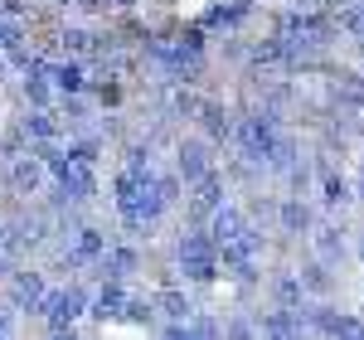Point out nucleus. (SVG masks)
<instances>
[{
  "label": "nucleus",
  "mask_w": 364,
  "mask_h": 340,
  "mask_svg": "<svg viewBox=\"0 0 364 340\" xmlns=\"http://www.w3.org/2000/svg\"><path fill=\"white\" fill-rule=\"evenodd\" d=\"M112 209H117V224H122V233L127 238H156L161 233V224H166L170 209L166 195H161V185H156V170H136V166H117L112 175Z\"/></svg>",
  "instance_id": "nucleus-1"
},
{
  "label": "nucleus",
  "mask_w": 364,
  "mask_h": 340,
  "mask_svg": "<svg viewBox=\"0 0 364 340\" xmlns=\"http://www.w3.org/2000/svg\"><path fill=\"white\" fill-rule=\"evenodd\" d=\"M175 272H180V282L185 287H214L224 277V267H219V243H214V233L204 224H185L175 233Z\"/></svg>",
  "instance_id": "nucleus-2"
},
{
  "label": "nucleus",
  "mask_w": 364,
  "mask_h": 340,
  "mask_svg": "<svg viewBox=\"0 0 364 340\" xmlns=\"http://www.w3.org/2000/svg\"><path fill=\"white\" fill-rule=\"evenodd\" d=\"M87 302H92V282L87 277H68V282H54L44 307H39V321L44 331L58 340H73L78 336V321L87 316Z\"/></svg>",
  "instance_id": "nucleus-3"
},
{
  "label": "nucleus",
  "mask_w": 364,
  "mask_h": 340,
  "mask_svg": "<svg viewBox=\"0 0 364 340\" xmlns=\"http://www.w3.org/2000/svg\"><path fill=\"white\" fill-rule=\"evenodd\" d=\"M233 199V180H228L224 166H214L209 175H199L195 185L185 190V224H209V214L219 209V204H228Z\"/></svg>",
  "instance_id": "nucleus-4"
},
{
  "label": "nucleus",
  "mask_w": 364,
  "mask_h": 340,
  "mask_svg": "<svg viewBox=\"0 0 364 340\" xmlns=\"http://www.w3.org/2000/svg\"><path fill=\"white\" fill-rule=\"evenodd\" d=\"M49 267H34V262H20L15 272H10V282L0 287L5 297H10V307L20 316H39V307H44V297H49Z\"/></svg>",
  "instance_id": "nucleus-5"
},
{
  "label": "nucleus",
  "mask_w": 364,
  "mask_h": 340,
  "mask_svg": "<svg viewBox=\"0 0 364 340\" xmlns=\"http://www.w3.org/2000/svg\"><path fill=\"white\" fill-rule=\"evenodd\" d=\"M214 151H219V146L209 142L204 132L175 137V146H170V156H175V161H170V166H175L180 175H185V185H195L199 175H209V170L219 166V156H214Z\"/></svg>",
  "instance_id": "nucleus-6"
},
{
  "label": "nucleus",
  "mask_w": 364,
  "mask_h": 340,
  "mask_svg": "<svg viewBox=\"0 0 364 340\" xmlns=\"http://www.w3.org/2000/svg\"><path fill=\"white\" fill-rule=\"evenodd\" d=\"M306 326H311V336H350V340H364V321L355 312H340L331 297H311V302H306Z\"/></svg>",
  "instance_id": "nucleus-7"
},
{
  "label": "nucleus",
  "mask_w": 364,
  "mask_h": 340,
  "mask_svg": "<svg viewBox=\"0 0 364 340\" xmlns=\"http://www.w3.org/2000/svg\"><path fill=\"white\" fill-rule=\"evenodd\" d=\"M141 267H146V257H141L136 238H112V243H107V253H102L97 262H92V267H87V282H102V277L132 282Z\"/></svg>",
  "instance_id": "nucleus-8"
},
{
  "label": "nucleus",
  "mask_w": 364,
  "mask_h": 340,
  "mask_svg": "<svg viewBox=\"0 0 364 340\" xmlns=\"http://www.w3.org/2000/svg\"><path fill=\"white\" fill-rule=\"evenodd\" d=\"M311 228H316V209H311V199H301V190H287V195H277L272 233H277L282 243H296V238H311Z\"/></svg>",
  "instance_id": "nucleus-9"
},
{
  "label": "nucleus",
  "mask_w": 364,
  "mask_h": 340,
  "mask_svg": "<svg viewBox=\"0 0 364 340\" xmlns=\"http://www.w3.org/2000/svg\"><path fill=\"white\" fill-rule=\"evenodd\" d=\"M252 10H257V0H204V10H199L195 20L214 39H228V34H238L252 20Z\"/></svg>",
  "instance_id": "nucleus-10"
},
{
  "label": "nucleus",
  "mask_w": 364,
  "mask_h": 340,
  "mask_svg": "<svg viewBox=\"0 0 364 340\" xmlns=\"http://www.w3.org/2000/svg\"><path fill=\"white\" fill-rule=\"evenodd\" d=\"M44 185H49V166H44L39 151H25V156H15V161H5V190L15 199L44 195Z\"/></svg>",
  "instance_id": "nucleus-11"
},
{
  "label": "nucleus",
  "mask_w": 364,
  "mask_h": 340,
  "mask_svg": "<svg viewBox=\"0 0 364 340\" xmlns=\"http://www.w3.org/2000/svg\"><path fill=\"white\" fill-rule=\"evenodd\" d=\"M233 127H238V107L224 102V97H199V112H195V132H204L209 142L224 151L233 142Z\"/></svg>",
  "instance_id": "nucleus-12"
},
{
  "label": "nucleus",
  "mask_w": 364,
  "mask_h": 340,
  "mask_svg": "<svg viewBox=\"0 0 364 340\" xmlns=\"http://www.w3.org/2000/svg\"><path fill=\"white\" fill-rule=\"evenodd\" d=\"M127 297H132V282H117V277H102V282H92L87 321H97V326H107V321H122V312H127Z\"/></svg>",
  "instance_id": "nucleus-13"
},
{
  "label": "nucleus",
  "mask_w": 364,
  "mask_h": 340,
  "mask_svg": "<svg viewBox=\"0 0 364 340\" xmlns=\"http://www.w3.org/2000/svg\"><path fill=\"white\" fill-rule=\"evenodd\" d=\"M257 331H262V336H277V340L311 336V326H306V307L296 312V307H277V302H267V312L257 307Z\"/></svg>",
  "instance_id": "nucleus-14"
},
{
  "label": "nucleus",
  "mask_w": 364,
  "mask_h": 340,
  "mask_svg": "<svg viewBox=\"0 0 364 340\" xmlns=\"http://www.w3.org/2000/svg\"><path fill=\"white\" fill-rule=\"evenodd\" d=\"M306 243H311V253L321 257V262H331L336 272L350 262V253H355V243L345 238V228H340V224H316Z\"/></svg>",
  "instance_id": "nucleus-15"
},
{
  "label": "nucleus",
  "mask_w": 364,
  "mask_h": 340,
  "mask_svg": "<svg viewBox=\"0 0 364 340\" xmlns=\"http://www.w3.org/2000/svg\"><path fill=\"white\" fill-rule=\"evenodd\" d=\"M49 83H54L58 92H87V87H92V63H87V58L54 54L49 58Z\"/></svg>",
  "instance_id": "nucleus-16"
},
{
  "label": "nucleus",
  "mask_w": 364,
  "mask_h": 340,
  "mask_svg": "<svg viewBox=\"0 0 364 340\" xmlns=\"http://www.w3.org/2000/svg\"><path fill=\"white\" fill-rule=\"evenodd\" d=\"M267 302H277V307H296V312H301V307L311 302L301 272H296V267H277V272L267 277Z\"/></svg>",
  "instance_id": "nucleus-17"
},
{
  "label": "nucleus",
  "mask_w": 364,
  "mask_h": 340,
  "mask_svg": "<svg viewBox=\"0 0 364 340\" xmlns=\"http://www.w3.org/2000/svg\"><path fill=\"white\" fill-rule=\"evenodd\" d=\"M243 224H248V209H243L238 199H228V204H219V209L209 214V224H204V228L214 233V243H224V238H233Z\"/></svg>",
  "instance_id": "nucleus-18"
},
{
  "label": "nucleus",
  "mask_w": 364,
  "mask_h": 340,
  "mask_svg": "<svg viewBox=\"0 0 364 340\" xmlns=\"http://www.w3.org/2000/svg\"><path fill=\"white\" fill-rule=\"evenodd\" d=\"M63 243H68V248H73V253H78V257H83V262H87V267H92L97 257L107 253V243H112V238H107L102 228H97V224H92V219H87V224L78 228L73 238H63Z\"/></svg>",
  "instance_id": "nucleus-19"
},
{
  "label": "nucleus",
  "mask_w": 364,
  "mask_h": 340,
  "mask_svg": "<svg viewBox=\"0 0 364 340\" xmlns=\"http://www.w3.org/2000/svg\"><path fill=\"white\" fill-rule=\"evenodd\" d=\"M296 272H301V282H306L311 297H336V267H331V262H321L316 253H311Z\"/></svg>",
  "instance_id": "nucleus-20"
},
{
  "label": "nucleus",
  "mask_w": 364,
  "mask_h": 340,
  "mask_svg": "<svg viewBox=\"0 0 364 340\" xmlns=\"http://www.w3.org/2000/svg\"><path fill=\"white\" fill-rule=\"evenodd\" d=\"M20 97H25V107H54L58 87L49 83V73H20Z\"/></svg>",
  "instance_id": "nucleus-21"
},
{
  "label": "nucleus",
  "mask_w": 364,
  "mask_h": 340,
  "mask_svg": "<svg viewBox=\"0 0 364 340\" xmlns=\"http://www.w3.org/2000/svg\"><path fill=\"white\" fill-rule=\"evenodd\" d=\"M127 326H146V331H156L161 326V312H156V302H151V292H132L127 297V312H122Z\"/></svg>",
  "instance_id": "nucleus-22"
},
{
  "label": "nucleus",
  "mask_w": 364,
  "mask_h": 340,
  "mask_svg": "<svg viewBox=\"0 0 364 340\" xmlns=\"http://www.w3.org/2000/svg\"><path fill=\"white\" fill-rule=\"evenodd\" d=\"M25 151H34V142H29V132H25V122L15 117L5 132H0V161H15V156H25Z\"/></svg>",
  "instance_id": "nucleus-23"
},
{
  "label": "nucleus",
  "mask_w": 364,
  "mask_h": 340,
  "mask_svg": "<svg viewBox=\"0 0 364 340\" xmlns=\"http://www.w3.org/2000/svg\"><path fill=\"white\" fill-rule=\"evenodd\" d=\"M224 321L228 316H219V312H204V307H195L190 312V340H214V336H224Z\"/></svg>",
  "instance_id": "nucleus-24"
},
{
  "label": "nucleus",
  "mask_w": 364,
  "mask_h": 340,
  "mask_svg": "<svg viewBox=\"0 0 364 340\" xmlns=\"http://www.w3.org/2000/svg\"><path fill=\"white\" fill-rule=\"evenodd\" d=\"M224 336H262V331H257V312L243 307L238 316H228V321H224Z\"/></svg>",
  "instance_id": "nucleus-25"
},
{
  "label": "nucleus",
  "mask_w": 364,
  "mask_h": 340,
  "mask_svg": "<svg viewBox=\"0 0 364 340\" xmlns=\"http://www.w3.org/2000/svg\"><path fill=\"white\" fill-rule=\"evenodd\" d=\"M15 331H20V312H15V307H10V297L0 292V340L15 336Z\"/></svg>",
  "instance_id": "nucleus-26"
},
{
  "label": "nucleus",
  "mask_w": 364,
  "mask_h": 340,
  "mask_svg": "<svg viewBox=\"0 0 364 340\" xmlns=\"http://www.w3.org/2000/svg\"><path fill=\"white\" fill-rule=\"evenodd\" d=\"M0 10L10 20H34V0H0Z\"/></svg>",
  "instance_id": "nucleus-27"
},
{
  "label": "nucleus",
  "mask_w": 364,
  "mask_h": 340,
  "mask_svg": "<svg viewBox=\"0 0 364 340\" xmlns=\"http://www.w3.org/2000/svg\"><path fill=\"white\" fill-rule=\"evenodd\" d=\"M15 267H20V257H10L5 248H0V287L10 282V272H15Z\"/></svg>",
  "instance_id": "nucleus-28"
},
{
  "label": "nucleus",
  "mask_w": 364,
  "mask_h": 340,
  "mask_svg": "<svg viewBox=\"0 0 364 340\" xmlns=\"http://www.w3.org/2000/svg\"><path fill=\"white\" fill-rule=\"evenodd\" d=\"M350 185H355V204H364V161L355 166V175H350Z\"/></svg>",
  "instance_id": "nucleus-29"
},
{
  "label": "nucleus",
  "mask_w": 364,
  "mask_h": 340,
  "mask_svg": "<svg viewBox=\"0 0 364 340\" xmlns=\"http://www.w3.org/2000/svg\"><path fill=\"white\" fill-rule=\"evenodd\" d=\"M141 0H107V10H117V15H122V10H136Z\"/></svg>",
  "instance_id": "nucleus-30"
},
{
  "label": "nucleus",
  "mask_w": 364,
  "mask_h": 340,
  "mask_svg": "<svg viewBox=\"0 0 364 340\" xmlns=\"http://www.w3.org/2000/svg\"><path fill=\"white\" fill-rule=\"evenodd\" d=\"M10 73H15V63H10V54L0 49V78H10Z\"/></svg>",
  "instance_id": "nucleus-31"
},
{
  "label": "nucleus",
  "mask_w": 364,
  "mask_h": 340,
  "mask_svg": "<svg viewBox=\"0 0 364 340\" xmlns=\"http://www.w3.org/2000/svg\"><path fill=\"white\" fill-rule=\"evenodd\" d=\"M355 257H360V262H364V228H360V233H355Z\"/></svg>",
  "instance_id": "nucleus-32"
},
{
  "label": "nucleus",
  "mask_w": 364,
  "mask_h": 340,
  "mask_svg": "<svg viewBox=\"0 0 364 340\" xmlns=\"http://www.w3.org/2000/svg\"><path fill=\"white\" fill-rule=\"evenodd\" d=\"M5 25H10V15H5V10H0V44H5Z\"/></svg>",
  "instance_id": "nucleus-33"
},
{
  "label": "nucleus",
  "mask_w": 364,
  "mask_h": 340,
  "mask_svg": "<svg viewBox=\"0 0 364 340\" xmlns=\"http://www.w3.org/2000/svg\"><path fill=\"white\" fill-rule=\"evenodd\" d=\"M0 243H5V219H0Z\"/></svg>",
  "instance_id": "nucleus-34"
},
{
  "label": "nucleus",
  "mask_w": 364,
  "mask_h": 340,
  "mask_svg": "<svg viewBox=\"0 0 364 340\" xmlns=\"http://www.w3.org/2000/svg\"><path fill=\"white\" fill-rule=\"evenodd\" d=\"M355 49H360V58H364V39H360V44H355Z\"/></svg>",
  "instance_id": "nucleus-35"
}]
</instances>
